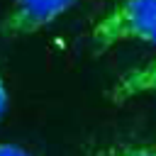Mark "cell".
Returning <instances> with one entry per match:
<instances>
[{
	"mask_svg": "<svg viewBox=\"0 0 156 156\" xmlns=\"http://www.w3.org/2000/svg\"><path fill=\"white\" fill-rule=\"evenodd\" d=\"M78 0H12L0 32L10 39L29 37L41 32L44 27L54 24L58 17H63Z\"/></svg>",
	"mask_w": 156,
	"mask_h": 156,
	"instance_id": "7a4b0ae2",
	"label": "cell"
},
{
	"mask_svg": "<svg viewBox=\"0 0 156 156\" xmlns=\"http://www.w3.org/2000/svg\"><path fill=\"white\" fill-rule=\"evenodd\" d=\"M5 107H7V88H5V80L0 78V115L5 112Z\"/></svg>",
	"mask_w": 156,
	"mask_h": 156,
	"instance_id": "8992f818",
	"label": "cell"
},
{
	"mask_svg": "<svg viewBox=\"0 0 156 156\" xmlns=\"http://www.w3.org/2000/svg\"><path fill=\"white\" fill-rule=\"evenodd\" d=\"M93 156H156V146L141 141H119L98 149Z\"/></svg>",
	"mask_w": 156,
	"mask_h": 156,
	"instance_id": "277c9868",
	"label": "cell"
},
{
	"mask_svg": "<svg viewBox=\"0 0 156 156\" xmlns=\"http://www.w3.org/2000/svg\"><path fill=\"white\" fill-rule=\"evenodd\" d=\"M93 51H107L117 44L156 46V0H117L90 29Z\"/></svg>",
	"mask_w": 156,
	"mask_h": 156,
	"instance_id": "6da1fadb",
	"label": "cell"
},
{
	"mask_svg": "<svg viewBox=\"0 0 156 156\" xmlns=\"http://www.w3.org/2000/svg\"><path fill=\"white\" fill-rule=\"evenodd\" d=\"M0 156H32V154L17 144H0Z\"/></svg>",
	"mask_w": 156,
	"mask_h": 156,
	"instance_id": "5b68a950",
	"label": "cell"
},
{
	"mask_svg": "<svg viewBox=\"0 0 156 156\" xmlns=\"http://www.w3.org/2000/svg\"><path fill=\"white\" fill-rule=\"evenodd\" d=\"M154 93H156V58L122 73L112 83V88L107 90V100L115 105H122V102H129L134 98L154 95Z\"/></svg>",
	"mask_w": 156,
	"mask_h": 156,
	"instance_id": "3957f363",
	"label": "cell"
}]
</instances>
